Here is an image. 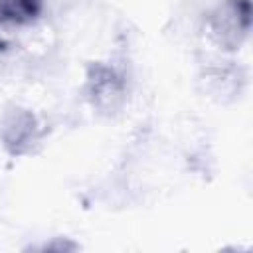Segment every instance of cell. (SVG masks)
I'll use <instances>...</instances> for the list:
<instances>
[{"mask_svg":"<svg viewBox=\"0 0 253 253\" xmlns=\"http://www.w3.org/2000/svg\"><path fill=\"white\" fill-rule=\"evenodd\" d=\"M251 4L249 0H225L210 18L211 34L219 45L225 49H235L241 45L249 32Z\"/></svg>","mask_w":253,"mask_h":253,"instance_id":"1","label":"cell"},{"mask_svg":"<svg viewBox=\"0 0 253 253\" xmlns=\"http://www.w3.org/2000/svg\"><path fill=\"white\" fill-rule=\"evenodd\" d=\"M36 130H38V126H36L34 115H30L26 111H18L8 119L2 136H4L6 146L12 152H24L26 150L24 146H28L30 142H36V138H38Z\"/></svg>","mask_w":253,"mask_h":253,"instance_id":"2","label":"cell"},{"mask_svg":"<svg viewBox=\"0 0 253 253\" xmlns=\"http://www.w3.org/2000/svg\"><path fill=\"white\" fill-rule=\"evenodd\" d=\"M42 8V0H0L2 22H30Z\"/></svg>","mask_w":253,"mask_h":253,"instance_id":"3","label":"cell"}]
</instances>
